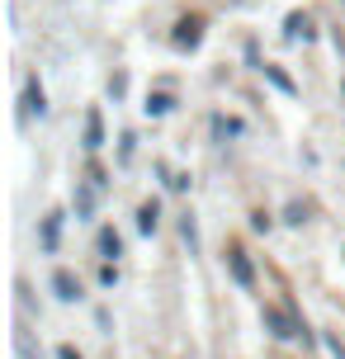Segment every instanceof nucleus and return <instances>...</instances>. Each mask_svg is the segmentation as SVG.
<instances>
[{"instance_id":"f257e3e1","label":"nucleus","mask_w":345,"mask_h":359,"mask_svg":"<svg viewBox=\"0 0 345 359\" xmlns=\"http://www.w3.org/2000/svg\"><path fill=\"white\" fill-rule=\"evenodd\" d=\"M104 147V123H100V109L86 114V151H100Z\"/></svg>"},{"instance_id":"f03ea898","label":"nucleus","mask_w":345,"mask_h":359,"mask_svg":"<svg viewBox=\"0 0 345 359\" xmlns=\"http://www.w3.org/2000/svg\"><path fill=\"white\" fill-rule=\"evenodd\" d=\"M53 288H57V298H62V303H76V298H81V284H76L67 269H57V274H53Z\"/></svg>"},{"instance_id":"7ed1b4c3","label":"nucleus","mask_w":345,"mask_h":359,"mask_svg":"<svg viewBox=\"0 0 345 359\" xmlns=\"http://www.w3.org/2000/svg\"><path fill=\"white\" fill-rule=\"evenodd\" d=\"M24 109L38 114V118L48 114V100H43V86H38V81H29V90H24Z\"/></svg>"},{"instance_id":"20e7f679","label":"nucleus","mask_w":345,"mask_h":359,"mask_svg":"<svg viewBox=\"0 0 345 359\" xmlns=\"http://www.w3.org/2000/svg\"><path fill=\"white\" fill-rule=\"evenodd\" d=\"M227 260H232V274H236V284H251V265H246V251H232Z\"/></svg>"},{"instance_id":"39448f33","label":"nucleus","mask_w":345,"mask_h":359,"mask_svg":"<svg viewBox=\"0 0 345 359\" xmlns=\"http://www.w3.org/2000/svg\"><path fill=\"white\" fill-rule=\"evenodd\" d=\"M100 251L109 255V260H114L119 251H123V241H119V232H114V227H104V232H100Z\"/></svg>"},{"instance_id":"423d86ee","label":"nucleus","mask_w":345,"mask_h":359,"mask_svg":"<svg viewBox=\"0 0 345 359\" xmlns=\"http://www.w3.org/2000/svg\"><path fill=\"white\" fill-rule=\"evenodd\" d=\"M175 43H180V48H184V43L194 48V43H199V19H184V24H180V34H175Z\"/></svg>"},{"instance_id":"0eeeda50","label":"nucleus","mask_w":345,"mask_h":359,"mask_svg":"<svg viewBox=\"0 0 345 359\" xmlns=\"http://www.w3.org/2000/svg\"><path fill=\"white\" fill-rule=\"evenodd\" d=\"M170 109H175L170 95H147V114H156V118H161V114H170Z\"/></svg>"},{"instance_id":"6e6552de","label":"nucleus","mask_w":345,"mask_h":359,"mask_svg":"<svg viewBox=\"0 0 345 359\" xmlns=\"http://www.w3.org/2000/svg\"><path fill=\"white\" fill-rule=\"evenodd\" d=\"M156 217H161V208H156V203H142V213H137V227H142V232H156Z\"/></svg>"},{"instance_id":"1a4fd4ad","label":"nucleus","mask_w":345,"mask_h":359,"mask_svg":"<svg viewBox=\"0 0 345 359\" xmlns=\"http://www.w3.org/2000/svg\"><path fill=\"white\" fill-rule=\"evenodd\" d=\"M265 322L274 326V336H298V331H293V326L284 322V317H279V312H274V307H270V312H265Z\"/></svg>"},{"instance_id":"9d476101","label":"nucleus","mask_w":345,"mask_h":359,"mask_svg":"<svg viewBox=\"0 0 345 359\" xmlns=\"http://www.w3.org/2000/svg\"><path fill=\"white\" fill-rule=\"evenodd\" d=\"M289 38H312V29H308L303 15H289Z\"/></svg>"},{"instance_id":"9b49d317","label":"nucleus","mask_w":345,"mask_h":359,"mask_svg":"<svg viewBox=\"0 0 345 359\" xmlns=\"http://www.w3.org/2000/svg\"><path fill=\"white\" fill-rule=\"evenodd\" d=\"M43 241H48V251L57 246V217H48V222H43Z\"/></svg>"},{"instance_id":"f8f14e48","label":"nucleus","mask_w":345,"mask_h":359,"mask_svg":"<svg viewBox=\"0 0 345 359\" xmlns=\"http://www.w3.org/2000/svg\"><path fill=\"white\" fill-rule=\"evenodd\" d=\"M90 203H95L90 189H76V208H81V213H90Z\"/></svg>"},{"instance_id":"ddd939ff","label":"nucleus","mask_w":345,"mask_h":359,"mask_svg":"<svg viewBox=\"0 0 345 359\" xmlns=\"http://www.w3.org/2000/svg\"><path fill=\"white\" fill-rule=\"evenodd\" d=\"M57 359H81V350H76V345H62V350H57Z\"/></svg>"}]
</instances>
